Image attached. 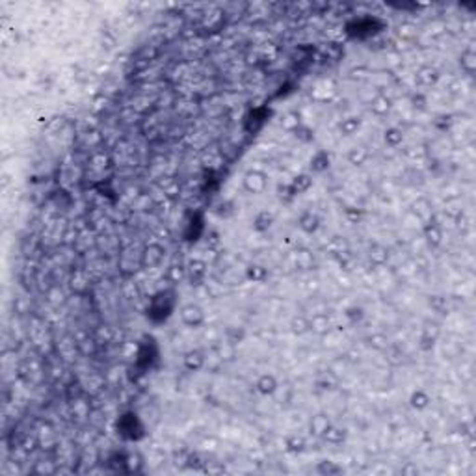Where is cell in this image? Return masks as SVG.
<instances>
[{
  "label": "cell",
  "mask_w": 476,
  "mask_h": 476,
  "mask_svg": "<svg viewBox=\"0 0 476 476\" xmlns=\"http://www.w3.org/2000/svg\"><path fill=\"white\" fill-rule=\"evenodd\" d=\"M181 318L188 328H199L205 324V311L199 307L198 303H188L181 309Z\"/></svg>",
  "instance_id": "obj_1"
},
{
  "label": "cell",
  "mask_w": 476,
  "mask_h": 476,
  "mask_svg": "<svg viewBox=\"0 0 476 476\" xmlns=\"http://www.w3.org/2000/svg\"><path fill=\"white\" fill-rule=\"evenodd\" d=\"M162 259H164V248L156 246V244H151V246H147V248L141 251V255H139V266L145 268V270H151V268H154V266H158V264L162 263Z\"/></svg>",
  "instance_id": "obj_2"
},
{
  "label": "cell",
  "mask_w": 476,
  "mask_h": 476,
  "mask_svg": "<svg viewBox=\"0 0 476 476\" xmlns=\"http://www.w3.org/2000/svg\"><path fill=\"white\" fill-rule=\"evenodd\" d=\"M244 188L249 194H261L266 188V175L261 171H248L244 175Z\"/></svg>",
  "instance_id": "obj_3"
},
{
  "label": "cell",
  "mask_w": 476,
  "mask_h": 476,
  "mask_svg": "<svg viewBox=\"0 0 476 476\" xmlns=\"http://www.w3.org/2000/svg\"><path fill=\"white\" fill-rule=\"evenodd\" d=\"M186 275L190 277L192 285H199L206 275V264L203 261H192L186 268Z\"/></svg>",
  "instance_id": "obj_4"
},
{
  "label": "cell",
  "mask_w": 476,
  "mask_h": 476,
  "mask_svg": "<svg viewBox=\"0 0 476 476\" xmlns=\"http://www.w3.org/2000/svg\"><path fill=\"white\" fill-rule=\"evenodd\" d=\"M255 389L264 396L273 395L275 389H277V380H275V376H272V374H263V376L257 380Z\"/></svg>",
  "instance_id": "obj_5"
},
{
  "label": "cell",
  "mask_w": 476,
  "mask_h": 476,
  "mask_svg": "<svg viewBox=\"0 0 476 476\" xmlns=\"http://www.w3.org/2000/svg\"><path fill=\"white\" fill-rule=\"evenodd\" d=\"M205 363H206V357L199 352V350H190V352L184 355V366H186L188 370H192V372L203 368Z\"/></svg>",
  "instance_id": "obj_6"
},
{
  "label": "cell",
  "mask_w": 476,
  "mask_h": 476,
  "mask_svg": "<svg viewBox=\"0 0 476 476\" xmlns=\"http://www.w3.org/2000/svg\"><path fill=\"white\" fill-rule=\"evenodd\" d=\"M300 227L301 231H305V233H315V231H318V227H320V218L316 216L315 212H303L300 216Z\"/></svg>",
  "instance_id": "obj_7"
},
{
  "label": "cell",
  "mask_w": 476,
  "mask_h": 476,
  "mask_svg": "<svg viewBox=\"0 0 476 476\" xmlns=\"http://www.w3.org/2000/svg\"><path fill=\"white\" fill-rule=\"evenodd\" d=\"M311 184H313V179H311V175H298L296 179L292 181V184H290V192L292 194H303V192H307L309 188H311Z\"/></svg>",
  "instance_id": "obj_8"
},
{
  "label": "cell",
  "mask_w": 476,
  "mask_h": 476,
  "mask_svg": "<svg viewBox=\"0 0 476 476\" xmlns=\"http://www.w3.org/2000/svg\"><path fill=\"white\" fill-rule=\"evenodd\" d=\"M409 402L415 409H424V408H428V404L432 402V400H430V395H428L426 391L418 389V391H415V393L411 395Z\"/></svg>",
  "instance_id": "obj_9"
},
{
  "label": "cell",
  "mask_w": 476,
  "mask_h": 476,
  "mask_svg": "<svg viewBox=\"0 0 476 476\" xmlns=\"http://www.w3.org/2000/svg\"><path fill=\"white\" fill-rule=\"evenodd\" d=\"M324 439L328 441V443H333V445H339V443H342V441L346 439V432L344 430H340V428H337V426H331L326 430V433L322 435Z\"/></svg>",
  "instance_id": "obj_10"
},
{
  "label": "cell",
  "mask_w": 476,
  "mask_h": 476,
  "mask_svg": "<svg viewBox=\"0 0 476 476\" xmlns=\"http://www.w3.org/2000/svg\"><path fill=\"white\" fill-rule=\"evenodd\" d=\"M272 223H273V216H272L270 212H259L255 216V220H253V227L257 229V231H266V229H270L272 227Z\"/></svg>",
  "instance_id": "obj_11"
},
{
  "label": "cell",
  "mask_w": 476,
  "mask_h": 476,
  "mask_svg": "<svg viewBox=\"0 0 476 476\" xmlns=\"http://www.w3.org/2000/svg\"><path fill=\"white\" fill-rule=\"evenodd\" d=\"M311 168L315 169V171H324V169H328L330 168V154L326 153V151L316 153L315 156H313V160H311Z\"/></svg>",
  "instance_id": "obj_12"
},
{
  "label": "cell",
  "mask_w": 476,
  "mask_h": 476,
  "mask_svg": "<svg viewBox=\"0 0 476 476\" xmlns=\"http://www.w3.org/2000/svg\"><path fill=\"white\" fill-rule=\"evenodd\" d=\"M328 428H330V420H328V417H324V415H316V417L311 420V430H313L315 435H324Z\"/></svg>",
  "instance_id": "obj_13"
},
{
  "label": "cell",
  "mask_w": 476,
  "mask_h": 476,
  "mask_svg": "<svg viewBox=\"0 0 476 476\" xmlns=\"http://www.w3.org/2000/svg\"><path fill=\"white\" fill-rule=\"evenodd\" d=\"M476 56H475V52L473 51H465L462 54V67H463V71L465 73H469V74H473L475 73V67H476Z\"/></svg>",
  "instance_id": "obj_14"
},
{
  "label": "cell",
  "mask_w": 476,
  "mask_h": 476,
  "mask_svg": "<svg viewBox=\"0 0 476 476\" xmlns=\"http://www.w3.org/2000/svg\"><path fill=\"white\" fill-rule=\"evenodd\" d=\"M359 125H361V121H359L357 118H348L340 123V131H342V134H346V136H352V134L357 132Z\"/></svg>",
  "instance_id": "obj_15"
},
{
  "label": "cell",
  "mask_w": 476,
  "mask_h": 476,
  "mask_svg": "<svg viewBox=\"0 0 476 476\" xmlns=\"http://www.w3.org/2000/svg\"><path fill=\"white\" fill-rule=\"evenodd\" d=\"M286 448L290 452H303L305 450V439L300 435H292V437L286 439Z\"/></svg>",
  "instance_id": "obj_16"
},
{
  "label": "cell",
  "mask_w": 476,
  "mask_h": 476,
  "mask_svg": "<svg viewBox=\"0 0 476 476\" xmlns=\"http://www.w3.org/2000/svg\"><path fill=\"white\" fill-rule=\"evenodd\" d=\"M389 108H391V101H389L387 97L380 95L376 101H374L372 104V112H376L378 116H383V114H387Z\"/></svg>",
  "instance_id": "obj_17"
},
{
  "label": "cell",
  "mask_w": 476,
  "mask_h": 476,
  "mask_svg": "<svg viewBox=\"0 0 476 476\" xmlns=\"http://www.w3.org/2000/svg\"><path fill=\"white\" fill-rule=\"evenodd\" d=\"M385 143H389L391 147H396L402 143V131H398V129H389V131H385Z\"/></svg>",
  "instance_id": "obj_18"
},
{
  "label": "cell",
  "mask_w": 476,
  "mask_h": 476,
  "mask_svg": "<svg viewBox=\"0 0 476 476\" xmlns=\"http://www.w3.org/2000/svg\"><path fill=\"white\" fill-rule=\"evenodd\" d=\"M318 473H322V475H340L342 473V467H339L335 462H320V465H318Z\"/></svg>",
  "instance_id": "obj_19"
},
{
  "label": "cell",
  "mask_w": 476,
  "mask_h": 476,
  "mask_svg": "<svg viewBox=\"0 0 476 476\" xmlns=\"http://www.w3.org/2000/svg\"><path fill=\"white\" fill-rule=\"evenodd\" d=\"M366 156H368V153L365 151V147H353L352 151H350V154H348L350 162H352V164H355V166L363 164V162L366 160Z\"/></svg>",
  "instance_id": "obj_20"
},
{
  "label": "cell",
  "mask_w": 476,
  "mask_h": 476,
  "mask_svg": "<svg viewBox=\"0 0 476 476\" xmlns=\"http://www.w3.org/2000/svg\"><path fill=\"white\" fill-rule=\"evenodd\" d=\"M426 236H428V242H430V244L437 246V244L441 242V236L443 235H441V229L437 227L435 223H432V225L426 227Z\"/></svg>",
  "instance_id": "obj_21"
},
{
  "label": "cell",
  "mask_w": 476,
  "mask_h": 476,
  "mask_svg": "<svg viewBox=\"0 0 476 476\" xmlns=\"http://www.w3.org/2000/svg\"><path fill=\"white\" fill-rule=\"evenodd\" d=\"M268 275V272L264 270L263 266H249L248 270V277L253 279V281H264Z\"/></svg>",
  "instance_id": "obj_22"
}]
</instances>
